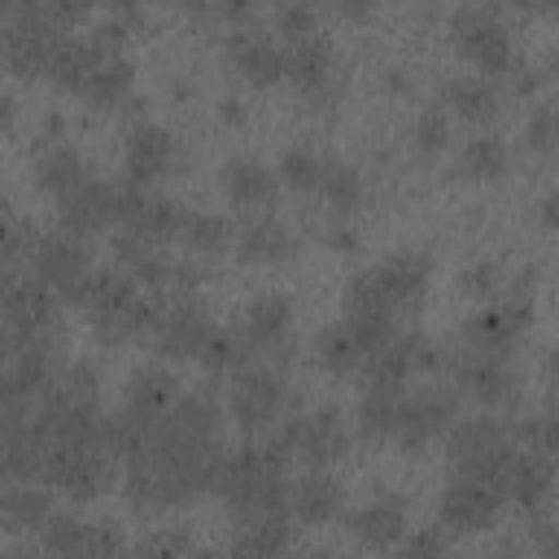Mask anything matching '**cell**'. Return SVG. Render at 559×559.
<instances>
[{"label":"cell","instance_id":"ffe728a7","mask_svg":"<svg viewBox=\"0 0 559 559\" xmlns=\"http://www.w3.org/2000/svg\"><path fill=\"white\" fill-rule=\"evenodd\" d=\"M349 533H354L362 546H376V550L393 546V542L406 533V507H402V498L380 493V498L358 502V507L349 511Z\"/></svg>","mask_w":559,"mask_h":559},{"label":"cell","instance_id":"7c38bea8","mask_svg":"<svg viewBox=\"0 0 559 559\" xmlns=\"http://www.w3.org/2000/svg\"><path fill=\"white\" fill-rule=\"evenodd\" d=\"M48 437L39 419L31 415H4L0 419V480H35L44 476Z\"/></svg>","mask_w":559,"mask_h":559},{"label":"cell","instance_id":"30bf717a","mask_svg":"<svg viewBox=\"0 0 559 559\" xmlns=\"http://www.w3.org/2000/svg\"><path fill=\"white\" fill-rule=\"evenodd\" d=\"M227 402H231V419L245 432H262L275 424V415L284 406V376L271 367H236Z\"/></svg>","mask_w":559,"mask_h":559},{"label":"cell","instance_id":"7bdbcfd3","mask_svg":"<svg viewBox=\"0 0 559 559\" xmlns=\"http://www.w3.org/2000/svg\"><path fill=\"white\" fill-rule=\"evenodd\" d=\"M127 559H188V542L179 533H153L127 550Z\"/></svg>","mask_w":559,"mask_h":559},{"label":"cell","instance_id":"7dc6e473","mask_svg":"<svg viewBox=\"0 0 559 559\" xmlns=\"http://www.w3.org/2000/svg\"><path fill=\"white\" fill-rule=\"evenodd\" d=\"M9 118H13V96L0 87V122H9Z\"/></svg>","mask_w":559,"mask_h":559},{"label":"cell","instance_id":"277c9868","mask_svg":"<svg viewBox=\"0 0 559 559\" xmlns=\"http://www.w3.org/2000/svg\"><path fill=\"white\" fill-rule=\"evenodd\" d=\"M44 480L66 489L70 498H96L109 485V441L105 437L48 441Z\"/></svg>","mask_w":559,"mask_h":559},{"label":"cell","instance_id":"f35d334b","mask_svg":"<svg viewBox=\"0 0 559 559\" xmlns=\"http://www.w3.org/2000/svg\"><path fill=\"white\" fill-rule=\"evenodd\" d=\"M319 197H323L328 205H336V210H354V205L362 201V175H358L349 162L328 157V170H323V179H319Z\"/></svg>","mask_w":559,"mask_h":559},{"label":"cell","instance_id":"d6a6232c","mask_svg":"<svg viewBox=\"0 0 559 559\" xmlns=\"http://www.w3.org/2000/svg\"><path fill=\"white\" fill-rule=\"evenodd\" d=\"M507 162H511L507 140L493 135V131H476V135L463 140V148H459V166H463L467 179H502V175H507Z\"/></svg>","mask_w":559,"mask_h":559},{"label":"cell","instance_id":"9a60e30c","mask_svg":"<svg viewBox=\"0 0 559 559\" xmlns=\"http://www.w3.org/2000/svg\"><path fill=\"white\" fill-rule=\"evenodd\" d=\"M153 341H157V349L162 354H170V358H197L201 354V345H205V336L214 332V323L205 319V310L201 306H192V301H170V306H162L157 314H153Z\"/></svg>","mask_w":559,"mask_h":559},{"label":"cell","instance_id":"44dd1931","mask_svg":"<svg viewBox=\"0 0 559 559\" xmlns=\"http://www.w3.org/2000/svg\"><path fill=\"white\" fill-rule=\"evenodd\" d=\"M223 192H227L231 205L262 210V205L275 201L280 175H275L266 162H258V157H231V162L223 166Z\"/></svg>","mask_w":559,"mask_h":559},{"label":"cell","instance_id":"d6986e66","mask_svg":"<svg viewBox=\"0 0 559 559\" xmlns=\"http://www.w3.org/2000/svg\"><path fill=\"white\" fill-rule=\"evenodd\" d=\"M288 328H293V301L284 293H262L240 310V332L236 336L249 349H275V345H284Z\"/></svg>","mask_w":559,"mask_h":559},{"label":"cell","instance_id":"8d00e7d4","mask_svg":"<svg viewBox=\"0 0 559 559\" xmlns=\"http://www.w3.org/2000/svg\"><path fill=\"white\" fill-rule=\"evenodd\" d=\"M397 406H402V393L367 389L362 402H358V428H362L367 437H393V428H397Z\"/></svg>","mask_w":559,"mask_h":559},{"label":"cell","instance_id":"484cf974","mask_svg":"<svg viewBox=\"0 0 559 559\" xmlns=\"http://www.w3.org/2000/svg\"><path fill=\"white\" fill-rule=\"evenodd\" d=\"M231 61L249 83H275L284 79V48L262 31H236L231 35Z\"/></svg>","mask_w":559,"mask_h":559},{"label":"cell","instance_id":"d590c367","mask_svg":"<svg viewBox=\"0 0 559 559\" xmlns=\"http://www.w3.org/2000/svg\"><path fill=\"white\" fill-rule=\"evenodd\" d=\"M179 236L201 249V253H218L231 245V223L223 214H210V210H183V223H179Z\"/></svg>","mask_w":559,"mask_h":559},{"label":"cell","instance_id":"f6af8a7d","mask_svg":"<svg viewBox=\"0 0 559 559\" xmlns=\"http://www.w3.org/2000/svg\"><path fill=\"white\" fill-rule=\"evenodd\" d=\"M463 293H480V297H489L493 288H498V262H489V258H480V262H472V266H463Z\"/></svg>","mask_w":559,"mask_h":559},{"label":"cell","instance_id":"ac0fdd59","mask_svg":"<svg viewBox=\"0 0 559 559\" xmlns=\"http://www.w3.org/2000/svg\"><path fill=\"white\" fill-rule=\"evenodd\" d=\"M524 328H528V301L507 297V301H493V306H485L480 314L467 319V341L480 354H502Z\"/></svg>","mask_w":559,"mask_h":559},{"label":"cell","instance_id":"ab89813d","mask_svg":"<svg viewBox=\"0 0 559 559\" xmlns=\"http://www.w3.org/2000/svg\"><path fill=\"white\" fill-rule=\"evenodd\" d=\"M201 367H210V371H236L240 362H245V341L236 336V332H227V328H214L210 336H205V345H201Z\"/></svg>","mask_w":559,"mask_h":559},{"label":"cell","instance_id":"836d02e7","mask_svg":"<svg viewBox=\"0 0 559 559\" xmlns=\"http://www.w3.org/2000/svg\"><path fill=\"white\" fill-rule=\"evenodd\" d=\"M502 489H511L520 502H542L546 489H550V459H546L542 450L511 454L507 476H502Z\"/></svg>","mask_w":559,"mask_h":559},{"label":"cell","instance_id":"ee69618b","mask_svg":"<svg viewBox=\"0 0 559 559\" xmlns=\"http://www.w3.org/2000/svg\"><path fill=\"white\" fill-rule=\"evenodd\" d=\"M275 26H280V35H288V44L301 35H314V9L310 4H280Z\"/></svg>","mask_w":559,"mask_h":559},{"label":"cell","instance_id":"d4e9b609","mask_svg":"<svg viewBox=\"0 0 559 559\" xmlns=\"http://www.w3.org/2000/svg\"><path fill=\"white\" fill-rule=\"evenodd\" d=\"M454 376H459V384H463L472 397H480V402H502V397H511V389H515V376H511V367L502 362V354H480V349H472V354H463V358L454 362Z\"/></svg>","mask_w":559,"mask_h":559},{"label":"cell","instance_id":"83f0119b","mask_svg":"<svg viewBox=\"0 0 559 559\" xmlns=\"http://www.w3.org/2000/svg\"><path fill=\"white\" fill-rule=\"evenodd\" d=\"M179 397V384L166 367L148 362V367H135L131 380H127V411L131 415H144V419H162L166 406Z\"/></svg>","mask_w":559,"mask_h":559},{"label":"cell","instance_id":"8fae6325","mask_svg":"<svg viewBox=\"0 0 559 559\" xmlns=\"http://www.w3.org/2000/svg\"><path fill=\"white\" fill-rule=\"evenodd\" d=\"M502 493L507 489L498 480H480V476H459L454 472L445 493H441V520L450 528H459V533H476L498 515Z\"/></svg>","mask_w":559,"mask_h":559},{"label":"cell","instance_id":"8992f818","mask_svg":"<svg viewBox=\"0 0 559 559\" xmlns=\"http://www.w3.org/2000/svg\"><path fill=\"white\" fill-rule=\"evenodd\" d=\"M96 266H92V253L79 236H66V231H52L35 245V280L57 297H70V301H83L87 284H92Z\"/></svg>","mask_w":559,"mask_h":559},{"label":"cell","instance_id":"5b68a950","mask_svg":"<svg viewBox=\"0 0 559 559\" xmlns=\"http://www.w3.org/2000/svg\"><path fill=\"white\" fill-rule=\"evenodd\" d=\"M450 39L459 52L480 70V79H493L511 66V35L507 22L485 4H463L450 13Z\"/></svg>","mask_w":559,"mask_h":559},{"label":"cell","instance_id":"ba28073f","mask_svg":"<svg viewBox=\"0 0 559 559\" xmlns=\"http://www.w3.org/2000/svg\"><path fill=\"white\" fill-rule=\"evenodd\" d=\"M349 432H345V419L332 411V406H319V411H306V415H293L280 437H275V450L284 459H306L310 467H323L332 463L341 450H345Z\"/></svg>","mask_w":559,"mask_h":559},{"label":"cell","instance_id":"cb8c5ba5","mask_svg":"<svg viewBox=\"0 0 559 559\" xmlns=\"http://www.w3.org/2000/svg\"><path fill=\"white\" fill-rule=\"evenodd\" d=\"M288 507H293V515H297L301 524H328V520L341 515L345 489H341L336 476H328L323 467H314L310 476H301V480L288 489Z\"/></svg>","mask_w":559,"mask_h":559},{"label":"cell","instance_id":"3957f363","mask_svg":"<svg viewBox=\"0 0 559 559\" xmlns=\"http://www.w3.org/2000/svg\"><path fill=\"white\" fill-rule=\"evenodd\" d=\"M511 454H515V445H511V432L502 428V419L476 415V419L450 424V463L459 467V476H480V480L502 485Z\"/></svg>","mask_w":559,"mask_h":559},{"label":"cell","instance_id":"74e56055","mask_svg":"<svg viewBox=\"0 0 559 559\" xmlns=\"http://www.w3.org/2000/svg\"><path fill=\"white\" fill-rule=\"evenodd\" d=\"M328 170V153H314V148H288L280 157V183L288 188H301V192H319V179Z\"/></svg>","mask_w":559,"mask_h":559},{"label":"cell","instance_id":"7a4b0ae2","mask_svg":"<svg viewBox=\"0 0 559 559\" xmlns=\"http://www.w3.org/2000/svg\"><path fill=\"white\" fill-rule=\"evenodd\" d=\"M79 306L92 310V328L100 341H131L135 332L153 328L157 314V306L122 271H96Z\"/></svg>","mask_w":559,"mask_h":559},{"label":"cell","instance_id":"1f68e13d","mask_svg":"<svg viewBox=\"0 0 559 559\" xmlns=\"http://www.w3.org/2000/svg\"><path fill=\"white\" fill-rule=\"evenodd\" d=\"M87 179V166H83V157L70 148V144H52V148H44L39 153V162H35V183L52 197V201H61L70 188H79Z\"/></svg>","mask_w":559,"mask_h":559},{"label":"cell","instance_id":"4316f807","mask_svg":"<svg viewBox=\"0 0 559 559\" xmlns=\"http://www.w3.org/2000/svg\"><path fill=\"white\" fill-rule=\"evenodd\" d=\"M328 74H332V39L328 35L314 31V35H301L284 48V79H293L297 87L314 92L328 83Z\"/></svg>","mask_w":559,"mask_h":559},{"label":"cell","instance_id":"f546056e","mask_svg":"<svg viewBox=\"0 0 559 559\" xmlns=\"http://www.w3.org/2000/svg\"><path fill=\"white\" fill-rule=\"evenodd\" d=\"M100 44V39H96ZM131 61L118 52V48H109V44H100V57H96V66H92V74L83 79V87H79V96H87V100H96V105H118L127 92H131Z\"/></svg>","mask_w":559,"mask_h":559},{"label":"cell","instance_id":"2e32d148","mask_svg":"<svg viewBox=\"0 0 559 559\" xmlns=\"http://www.w3.org/2000/svg\"><path fill=\"white\" fill-rule=\"evenodd\" d=\"M175 153H179V144L162 122H135L127 131V175H131V183L144 188V183L162 179L175 166Z\"/></svg>","mask_w":559,"mask_h":559},{"label":"cell","instance_id":"52a82bcc","mask_svg":"<svg viewBox=\"0 0 559 559\" xmlns=\"http://www.w3.org/2000/svg\"><path fill=\"white\" fill-rule=\"evenodd\" d=\"M44 550L52 559H122L127 537L114 520H74L52 515L44 524Z\"/></svg>","mask_w":559,"mask_h":559},{"label":"cell","instance_id":"4fadbf2b","mask_svg":"<svg viewBox=\"0 0 559 559\" xmlns=\"http://www.w3.org/2000/svg\"><path fill=\"white\" fill-rule=\"evenodd\" d=\"M61 231L66 236H92L109 223H118V183H105L96 175H87L79 188H70L61 201Z\"/></svg>","mask_w":559,"mask_h":559},{"label":"cell","instance_id":"603a6c76","mask_svg":"<svg viewBox=\"0 0 559 559\" xmlns=\"http://www.w3.org/2000/svg\"><path fill=\"white\" fill-rule=\"evenodd\" d=\"M293 249H297L293 227L284 218H275V214H249L240 223V231H236V253L245 262H280Z\"/></svg>","mask_w":559,"mask_h":559},{"label":"cell","instance_id":"e0dca14e","mask_svg":"<svg viewBox=\"0 0 559 559\" xmlns=\"http://www.w3.org/2000/svg\"><path fill=\"white\" fill-rule=\"evenodd\" d=\"M428 258L424 253H389L384 262H376L367 275L371 284L380 288V297L389 301V310H402V306H415L428 288Z\"/></svg>","mask_w":559,"mask_h":559},{"label":"cell","instance_id":"7402d4cb","mask_svg":"<svg viewBox=\"0 0 559 559\" xmlns=\"http://www.w3.org/2000/svg\"><path fill=\"white\" fill-rule=\"evenodd\" d=\"M52 520V498L35 480H4L0 485V528L4 533H31Z\"/></svg>","mask_w":559,"mask_h":559},{"label":"cell","instance_id":"5bb4252c","mask_svg":"<svg viewBox=\"0 0 559 559\" xmlns=\"http://www.w3.org/2000/svg\"><path fill=\"white\" fill-rule=\"evenodd\" d=\"M450 424H454V393H445V389H419L415 397L402 393L393 437L415 450V445H428L432 437L450 432Z\"/></svg>","mask_w":559,"mask_h":559},{"label":"cell","instance_id":"bcb514c9","mask_svg":"<svg viewBox=\"0 0 559 559\" xmlns=\"http://www.w3.org/2000/svg\"><path fill=\"white\" fill-rule=\"evenodd\" d=\"M528 144H533L537 153H546V148L555 144V109H550V105H542V109L528 118Z\"/></svg>","mask_w":559,"mask_h":559},{"label":"cell","instance_id":"e575fe53","mask_svg":"<svg viewBox=\"0 0 559 559\" xmlns=\"http://www.w3.org/2000/svg\"><path fill=\"white\" fill-rule=\"evenodd\" d=\"M314 354H319V362H323L328 371H349V367H362V358H367V349H362L358 332H354L345 319L319 332Z\"/></svg>","mask_w":559,"mask_h":559},{"label":"cell","instance_id":"4dcf8cb0","mask_svg":"<svg viewBox=\"0 0 559 559\" xmlns=\"http://www.w3.org/2000/svg\"><path fill=\"white\" fill-rule=\"evenodd\" d=\"M441 100L459 118L476 122V118H489L498 109V87H493V79H480V74H454L441 83Z\"/></svg>","mask_w":559,"mask_h":559},{"label":"cell","instance_id":"6da1fadb","mask_svg":"<svg viewBox=\"0 0 559 559\" xmlns=\"http://www.w3.org/2000/svg\"><path fill=\"white\" fill-rule=\"evenodd\" d=\"M284 454L271 445H245L236 454H223L218 459V472H214V489L245 515H271V511H284L288 502V472H284Z\"/></svg>","mask_w":559,"mask_h":559},{"label":"cell","instance_id":"b9f144b4","mask_svg":"<svg viewBox=\"0 0 559 559\" xmlns=\"http://www.w3.org/2000/svg\"><path fill=\"white\" fill-rule=\"evenodd\" d=\"M441 555H445L441 528H415L393 542V559H441Z\"/></svg>","mask_w":559,"mask_h":559},{"label":"cell","instance_id":"9c48e42d","mask_svg":"<svg viewBox=\"0 0 559 559\" xmlns=\"http://www.w3.org/2000/svg\"><path fill=\"white\" fill-rule=\"evenodd\" d=\"M52 310L57 297L39 280H17V275L0 280V323L9 328V341H44Z\"/></svg>","mask_w":559,"mask_h":559},{"label":"cell","instance_id":"c3c4849f","mask_svg":"<svg viewBox=\"0 0 559 559\" xmlns=\"http://www.w3.org/2000/svg\"><path fill=\"white\" fill-rule=\"evenodd\" d=\"M301 559H341V555H336V550H306Z\"/></svg>","mask_w":559,"mask_h":559},{"label":"cell","instance_id":"60d3db41","mask_svg":"<svg viewBox=\"0 0 559 559\" xmlns=\"http://www.w3.org/2000/svg\"><path fill=\"white\" fill-rule=\"evenodd\" d=\"M411 140H415L419 153L445 148V140H450V114L445 109H419L415 122H411Z\"/></svg>","mask_w":559,"mask_h":559},{"label":"cell","instance_id":"f1b7e54d","mask_svg":"<svg viewBox=\"0 0 559 559\" xmlns=\"http://www.w3.org/2000/svg\"><path fill=\"white\" fill-rule=\"evenodd\" d=\"M284 550H288V520L284 511H271V515H253L231 537L227 559H280Z\"/></svg>","mask_w":559,"mask_h":559}]
</instances>
